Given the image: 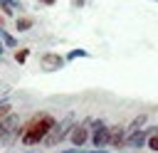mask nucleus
I'll list each match as a JSON object with an SVG mask.
<instances>
[{
  "label": "nucleus",
  "instance_id": "1",
  "mask_svg": "<svg viewBox=\"0 0 158 153\" xmlns=\"http://www.w3.org/2000/svg\"><path fill=\"white\" fill-rule=\"evenodd\" d=\"M54 123H57V118H54L52 114H47V111L35 114L30 121L22 123V136H20L22 146H30V148H32V146L42 143V141L47 138V133L54 128Z\"/></svg>",
  "mask_w": 158,
  "mask_h": 153
},
{
  "label": "nucleus",
  "instance_id": "2",
  "mask_svg": "<svg viewBox=\"0 0 158 153\" xmlns=\"http://www.w3.org/2000/svg\"><path fill=\"white\" fill-rule=\"evenodd\" d=\"M20 136H22V121L12 111L10 116H5L0 121V146H12Z\"/></svg>",
  "mask_w": 158,
  "mask_h": 153
},
{
  "label": "nucleus",
  "instance_id": "3",
  "mask_svg": "<svg viewBox=\"0 0 158 153\" xmlns=\"http://www.w3.org/2000/svg\"><path fill=\"white\" fill-rule=\"evenodd\" d=\"M72 128H74V114H69V116H64L62 121H57V123H54V128L47 133V138H44L42 143H44L47 148H54V146H59L64 138H69Z\"/></svg>",
  "mask_w": 158,
  "mask_h": 153
},
{
  "label": "nucleus",
  "instance_id": "4",
  "mask_svg": "<svg viewBox=\"0 0 158 153\" xmlns=\"http://www.w3.org/2000/svg\"><path fill=\"white\" fill-rule=\"evenodd\" d=\"M89 131H91V138L89 141H91L94 151H106L109 148V123L101 121V118H96V121H91Z\"/></svg>",
  "mask_w": 158,
  "mask_h": 153
},
{
  "label": "nucleus",
  "instance_id": "5",
  "mask_svg": "<svg viewBox=\"0 0 158 153\" xmlns=\"http://www.w3.org/2000/svg\"><path fill=\"white\" fill-rule=\"evenodd\" d=\"M89 126H91V118H84L81 123H74V128H72V133H69V143H72V148H79V151H81V146L91 138Z\"/></svg>",
  "mask_w": 158,
  "mask_h": 153
},
{
  "label": "nucleus",
  "instance_id": "6",
  "mask_svg": "<svg viewBox=\"0 0 158 153\" xmlns=\"http://www.w3.org/2000/svg\"><path fill=\"white\" fill-rule=\"evenodd\" d=\"M109 148H114V151L126 148V126L123 123L109 126Z\"/></svg>",
  "mask_w": 158,
  "mask_h": 153
},
{
  "label": "nucleus",
  "instance_id": "7",
  "mask_svg": "<svg viewBox=\"0 0 158 153\" xmlns=\"http://www.w3.org/2000/svg\"><path fill=\"white\" fill-rule=\"evenodd\" d=\"M64 64H67V59H64L62 54H57V52H44V54L40 57V67H42L44 72H59Z\"/></svg>",
  "mask_w": 158,
  "mask_h": 153
},
{
  "label": "nucleus",
  "instance_id": "8",
  "mask_svg": "<svg viewBox=\"0 0 158 153\" xmlns=\"http://www.w3.org/2000/svg\"><path fill=\"white\" fill-rule=\"evenodd\" d=\"M148 128H143V131H136V133H131V136H126V148H131V151H138V148H143V146H148Z\"/></svg>",
  "mask_w": 158,
  "mask_h": 153
},
{
  "label": "nucleus",
  "instance_id": "9",
  "mask_svg": "<svg viewBox=\"0 0 158 153\" xmlns=\"http://www.w3.org/2000/svg\"><path fill=\"white\" fill-rule=\"evenodd\" d=\"M146 123H148V114H138V116L126 126V136H131V133H136V131H143Z\"/></svg>",
  "mask_w": 158,
  "mask_h": 153
},
{
  "label": "nucleus",
  "instance_id": "10",
  "mask_svg": "<svg viewBox=\"0 0 158 153\" xmlns=\"http://www.w3.org/2000/svg\"><path fill=\"white\" fill-rule=\"evenodd\" d=\"M17 0H0V10H2V15L5 17H15V12H17Z\"/></svg>",
  "mask_w": 158,
  "mask_h": 153
},
{
  "label": "nucleus",
  "instance_id": "11",
  "mask_svg": "<svg viewBox=\"0 0 158 153\" xmlns=\"http://www.w3.org/2000/svg\"><path fill=\"white\" fill-rule=\"evenodd\" d=\"M89 57V52L84 49V47H74V49H69L67 54H64V59L67 62H74V59H86Z\"/></svg>",
  "mask_w": 158,
  "mask_h": 153
},
{
  "label": "nucleus",
  "instance_id": "12",
  "mask_svg": "<svg viewBox=\"0 0 158 153\" xmlns=\"http://www.w3.org/2000/svg\"><path fill=\"white\" fill-rule=\"evenodd\" d=\"M0 39H2V44H5V47H10V49H15V47H17V37H15V35H10L5 27H0Z\"/></svg>",
  "mask_w": 158,
  "mask_h": 153
},
{
  "label": "nucleus",
  "instance_id": "13",
  "mask_svg": "<svg viewBox=\"0 0 158 153\" xmlns=\"http://www.w3.org/2000/svg\"><path fill=\"white\" fill-rule=\"evenodd\" d=\"M32 17H15V27H17V32H27V30H32Z\"/></svg>",
  "mask_w": 158,
  "mask_h": 153
},
{
  "label": "nucleus",
  "instance_id": "14",
  "mask_svg": "<svg viewBox=\"0 0 158 153\" xmlns=\"http://www.w3.org/2000/svg\"><path fill=\"white\" fill-rule=\"evenodd\" d=\"M27 57H30V47H22V49L15 52V62H17V64H25Z\"/></svg>",
  "mask_w": 158,
  "mask_h": 153
},
{
  "label": "nucleus",
  "instance_id": "15",
  "mask_svg": "<svg viewBox=\"0 0 158 153\" xmlns=\"http://www.w3.org/2000/svg\"><path fill=\"white\" fill-rule=\"evenodd\" d=\"M12 114V106H10V101H2L0 99V121L5 118V116H10Z\"/></svg>",
  "mask_w": 158,
  "mask_h": 153
},
{
  "label": "nucleus",
  "instance_id": "16",
  "mask_svg": "<svg viewBox=\"0 0 158 153\" xmlns=\"http://www.w3.org/2000/svg\"><path fill=\"white\" fill-rule=\"evenodd\" d=\"M148 148H151L153 153H158V133H153V136H148Z\"/></svg>",
  "mask_w": 158,
  "mask_h": 153
},
{
  "label": "nucleus",
  "instance_id": "17",
  "mask_svg": "<svg viewBox=\"0 0 158 153\" xmlns=\"http://www.w3.org/2000/svg\"><path fill=\"white\" fill-rule=\"evenodd\" d=\"M72 5H74V7H84V5H86V0H72Z\"/></svg>",
  "mask_w": 158,
  "mask_h": 153
},
{
  "label": "nucleus",
  "instance_id": "18",
  "mask_svg": "<svg viewBox=\"0 0 158 153\" xmlns=\"http://www.w3.org/2000/svg\"><path fill=\"white\" fill-rule=\"evenodd\" d=\"M40 2H42V5H47V7H52V5L57 2V0H40Z\"/></svg>",
  "mask_w": 158,
  "mask_h": 153
},
{
  "label": "nucleus",
  "instance_id": "19",
  "mask_svg": "<svg viewBox=\"0 0 158 153\" xmlns=\"http://www.w3.org/2000/svg\"><path fill=\"white\" fill-rule=\"evenodd\" d=\"M81 153H106V151H81Z\"/></svg>",
  "mask_w": 158,
  "mask_h": 153
},
{
  "label": "nucleus",
  "instance_id": "20",
  "mask_svg": "<svg viewBox=\"0 0 158 153\" xmlns=\"http://www.w3.org/2000/svg\"><path fill=\"white\" fill-rule=\"evenodd\" d=\"M2 52H5V44H2V42H0V57H2Z\"/></svg>",
  "mask_w": 158,
  "mask_h": 153
},
{
  "label": "nucleus",
  "instance_id": "21",
  "mask_svg": "<svg viewBox=\"0 0 158 153\" xmlns=\"http://www.w3.org/2000/svg\"><path fill=\"white\" fill-rule=\"evenodd\" d=\"M25 153H35V151H25Z\"/></svg>",
  "mask_w": 158,
  "mask_h": 153
},
{
  "label": "nucleus",
  "instance_id": "22",
  "mask_svg": "<svg viewBox=\"0 0 158 153\" xmlns=\"http://www.w3.org/2000/svg\"><path fill=\"white\" fill-rule=\"evenodd\" d=\"M0 27H2V17H0Z\"/></svg>",
  "mask_w": 158,
  "mask_h": 153
},
{
  "label": "nucleus",
  "instance_id": "23",
  "mask_svg": "<svg viewBox=\"0 0 158 153\" xmlns=\"http://www.w3.org/2000/svg\"><path fill=\"white\" fill-rule=\"evenodd\" d=\"M153 2H158V0H153Z\"/></svg>",
  "mask_w": 158,
  "mask_h": 153
}]
</instances>
